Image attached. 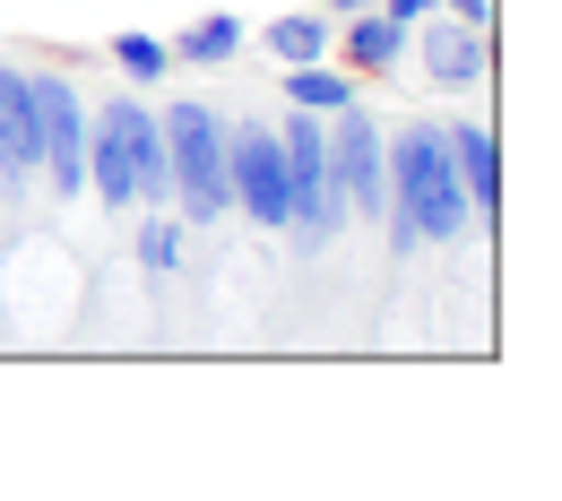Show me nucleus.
Returning <instances> with one entry per match:
<instances>
[{"label":"nucleus","instance_id":"obj_1","mask_svg":"<svg viewBox=\"0 0 562 501\" xmlns=\"http://www.w3.org/2000/svg\"><path fill=\"white\" fill-rule=\"evenodd\" d=\"M390 260H416L424 242H468L476 216H468V191H459V164H450V139H441V113H407L390 130Z\"/></svg>","mask_w":562,"mask_h":501},{"label":"nucleus","instance_id":"obj_2","mask_svg":"<svg viewBox=\"0 0 562 501\" xmlns=\"http://www.w3.org/2000/svg\"><path fill=\"white\" fill-rule=\"evenodd\" d=\"M165 122V164H173V216L191 234H216L234 216V182H225V113L209 95H173L156 104Z\"/></svg>","mask_w":562,"mask_h":501},{"label":"nucleus","instance_id":"obj_3","mask_svg":"<svg viewBox=\"0 0 562 501\" xmlns=\"http://www.w3.org/2000/svg\"><path fill=\"white\" fill-rule=\"evenodd\" d=\"M225 182H234V216H251L260 234H285V147L278 113H243L225 122Z\"/></svg>","mask_w":562,"mask_h":501},{"label":"nucleus","instance_id":"obj_4","mask_svg":"<svg viewBox=\"0 0 562 501\" xmlns=\"http://www.w3.org/2000/svg\"><path fill=\"white\" fill-rule=\"evenodd\" d=\"M329 122V164H338V191H347V216L355 225H381V208H390V130H381V113L355 95V104H338V113H321Z\"/></svg>","mask_w":562,"mask_h":501},{"label":"nucleus","instance_id":"obj_5","mask_svg":"<svg viewBox=\"0 0 562 501\" xmlns=\"http://www.w3.org/2000/svg\"><path fill=\"white\" fill-rule=\"evenodd\" d=\"M35 130H44L35 182L53 200H87V95L70 70H35Z\"/></svg>","mask_w":562,"mask_h":501},{"label":"nucleus","instance_id":"obj_6","mask_svg":"<svg viewBox=\"0 0 562 501\" xmlns=\"http://www.w3.org/2000/svg\"><path fill=\"white\" fill-rule=\"evenodd\" d=\"M407 53L424 61V78H432V95H468V87H485V61H493V35L485 26H459V18H416L407 26Z\"/></svg>","mask_w":562,"mask_h":501},{"label":"nucleus","instance_id":"obj_7","mask_svg":"<svg viewBox=\"0 0 562 501\" xmlns=\"http://www.w3.org/2000/svg\"><path fill=\"white\" fill-rule=\"evenodd\" d=\"M441 139H450V164H459L476 234H493L502 225V139H493V122L485 113H441Z\"/></svg>","mask_w":562,"mask_h":501},{"label":"nucleus","instance_id":"obj_8","mask_svg":"<svg viewBox=\"0 0 562 501\" xmlns=\"http://www.w3.org/2000/svg\"><path fill=\"white\" fill-rule=\"evenodd\" d=\"M87 200L104 216L139 208V182H131V122H122V95L87 104Z\"/></svg>","mask_w":562,"mask_h":501},{"label":"nucleus","instance_id":"obj_9","mask_svg":"<svg viewBox=\"0 0 562 501\" xmlns=\"http://www.w3.org/2000/svg\"><path fill=\"white\" fill-rule=\"evenodd\" d=\"M329 61H338V70H355L363 87H372V78H398V70H407V26H398V18L372 0V9L338 18V44H329Z\"/></svg>","mask_w":562,"mask_h":501},{"label":"nucleus","instance_id":"obj_10","mask_svg":"<svg viewBox=\"0 0 562 501\" xmlns=\"http://www.w3.org/2000/svg\"><path fill=\"white\" fill-rule=\"evenodd\" d=\"M243 44H251V26L234 9H209L173 35V70H225V61H243Z\"/></svg>","mask_w":562,"mask_h":501},{"label":"nucleus","instance_id":"obj_11","mask_svg":"<svg viewBox=\"0 0 562 501\" xmlns=\"http://www.w3.org/2000/svg\"><path fill=\"white\" fill-rule=\"evenodd\" d=\"M260 44L278 53V70H294V61H329L338 18H329V9H285V18H269V26H260Z\"/></svg>","mask_w":562,"mask_h":501},{"label":"nucleus","instance_id":"obj_12","mask_svg":"<svg viewBox=\"0 0 562 501\" xmlns=\"http://www.w3.org/2000/svg\"><path fill=\"white\" fill-rule=\"evenodd\" d=\"M131 251H139L147 277H182V260H191V225H182L173 208H147L139 234H131Z\"/></svg>","mask_w":562,"mask_h":501},{"label":"nucleus","instance_id":"obj_13","mask_svg":"<svg viewBox=\"0 0 562 501\" xmlns=\"http://www.w3.org/2000/svg\"><path fill=\"white\" fill-rule=\"evenodd\" d=\"M355 95H363V78L338 70V61H294L285 70V104H303V113H338Z\"/></svg>","mask_w":562,"mask_h":501},{"label":"nucleus","instance_id":"obj_14","mask_svg":"<svg viewBox=\"0 0 562 501\" xmlns=\"http://www.w3.org/2000/svg\"><path fill=\"white\" fill-rule=\"evenodd\" d=\"M104 61L131 78V87H147V95H156V87L173 78V44H165V35H147V26H122V35L104 44Z\"/></svg>","mask_w":562,"mask_h":501},{"label":"nucleus","instance_id":"obj_15","mask_svg":"<svg viewBox=\"0 0 562 501\" xmlns=\"http://www.w3.org/2000/svg\"><path fill=\"white\" fill-rule=\"evenodd\" d=\"M441 18H459V26H485V35H493V0H441Z\"/></svg>","mask_w":562,"mask_h":501},{"label":"nucleus","instance_id":"obj_16","mask_svg":"<svg viewBox=\"0 0 562 501\" xmlns=\"http://www.w3.org/2000/svg\"><path fill=\"white\" fill-rule=\"evenodd\" d=\"M381 9H390V18H398V26H416V18H432V9H441V0H381Z\"/></svg>","mask_w":562,"mask_h":501},{"label":"nucleus","instance_id":"obj_17","mask_svg":"<svg viewBox=\"0 0 562 501\" xmlns=\"http://www.w3.org/2000/svg\"><path fill=\"white\" fill-rule=\"evenodd\" d=\"M355 9H372V0H329V18H355Z\"/></svg>","mask_w":562,"mask_h":501}]
</instances>
